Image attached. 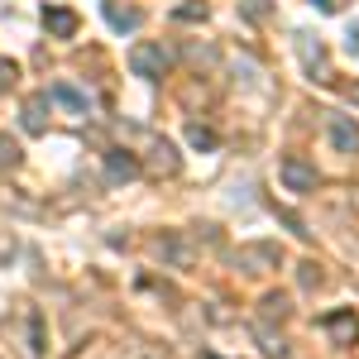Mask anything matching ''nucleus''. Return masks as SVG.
<instances>
[{
  "mask_svg": "<svg viewBox=\"0 0 359 359\" xmlns=\"http://www.w3.org/2000/svg\"><path fill=\"white\" fill-rule=\"evenodd\" d=\"M292 306H287V292H264L259 297V321H287Z\"/></svg>",
  "mask_w": 359,
  "mask_h": 359,
  "instance_id": "13",
  "label": "nucleus"
},
{
  "mask_svg": "<svg viewBox=\"0 0 359 359\" xmlns=\"http://www.w3.org/2000/svg\"><path fill=\"white\" fill-rule=\"evenodd\" d=\"M48 101H57V106H67L72 115H86V111H91V106H86V96L77 91V86H67V82H57L53 91H48Z\"/></svg>",
  "mask_w": 359,
  "mask_h": 359,
  "instance_id": "14",
  "label": "nucleus"
},
{
  "mask_svg": "<svg viewBox=\"0 0 359 359\" xmlns=\"http://www.w3.org/2000/svg\"><path fill=\"white\" fill-rule=\"evenodd\" d=\"M240 10H245L249 20H264V15H269V0H245Z\"/></svg>",
  "mask_w": 359,
  "mask_h": 359,
  "instance_id": "22",
  "label": "nucleus"
},
{
  "mask_svg": "<svg viewBox=\"0 0 359 359\" xmlns=\"http://www.w3.org/2000/svg\"><path fill=\"white\" fill-rule=\"evenodd\" d=\"M154 254L163 259V269H177V273H187V269L196 264V249L187 245L177 230H163V235L154 240Z\"/></svg>",
  "mask_w": 359,
  "mask_h": 359,
  "instance_id": "4",
  "label": "nucleus"
},
{
  "mask_svg": "<svg viewBox=\"0 0 359 359\" xmlns=\"http://www.w3.org/2000/svg\"><path fill=\"white\" fill-rule=\"evenodd\" d=\"M149 154H154V172H163V177H172L177 172V149L168 144V139H149Z\"/></svg>",
  "mask_w": 359,
  "mask_h": 359,
  "instance_id": "12",
  "label": "nucleus"
},
{
  "mask_svg": "<svg viewBox=\"0 0 359 359\" xmlns=\"http://www.w3.org/2000/svg\"><path fill=\"white\" fill-rule=\"evenodd\" d=\"M168 67H172V53H168L163 43H135L130 48V72L144 77V82H163Z\"/></svg>",
  "mask_w": 359,
  "mask_h": 359,
  "instance_id": "1",
  "label": "nucleus"
},
{
  "mask_svg": "<svg viewBox=\"0 0 359 359\" xmlns=\"http://www.w3.org/2000/svg\"><path fill=\"white\" fill-rule=\"evenodd\" d=\"M316 5H321V10H326V15H335V10H340V5H345V0H316Z\"/></svg>",
  "mask_w": 359,
  "mask_h": 359,
  "instance_id": "24",
  "label": "nucleus"
},
{
  "mask_svg": "<svg viewBox=\"0 0 359 359\" xmlns=\"http://www.w3.org/2000/svg\"><path fill=\"white\" fill-rule=\"evenodd\" d=\"M278 177H283L287 192H297V196H311L316 182H321V177H316V163H306L302 154H287V158L278 163Z\"/></svg>",
  "mask_w": 359,
  "mask_h": 359,
  "instance_id": "3",
  "label": "nucleus"
},
{
  "mask_svg": "<svg viewBox=\"0 0 359 359\" xmlns=\"http://www.w3.org/2000/svg\"><path fill=\"white\" fill-rule=\"evenodd\" d=\"M172 15H177V20H182V25H196V20H206V15H211V10H206V0H182V5H177V10H172Z\"/></svg>",
  "mask_w": 359,
  "mask_h": 359,
  "instance_id": "18",
  "label": "nucleus"
},
{
  "mask_svg": "<svg viewBox=\"0 0 359 359\" xmlns=\"http://www.w3.org/2000/svg\"><path fill=\"white\" fill-rule=\"evenodd\" d=\"M25 163V154H20V144L10 135H0V172H15V168Z\"/></svg>",
  "mask_w": 359,
  "mask_h": 359,
  "instance_id": "15",
  "label": "nucleus"
},
{
  "mask_svg": "<svg viewBox=\"0 0 359 359\" xmlns=\"http://www.w3.org/2000/svg\"><path fill=\"white\" fill-rule=\"evenodd\" d=\"M15 82H20V67H15L10 57H0V91H10Z\"/></svg>",
  "mask_w": 359,
  "mask_h": 359,
  "instance_id": "20",
  "label": "nucleus"
},
{
  "mask_svg": "<svg viewBox=\"0 0 359 359\" xmlns=\"http://www.w3.org/2000/svg\"><path fill=\"white\" fill-rule=\"evenodd\" d=\"M297 278H302V287H306V292H311V287H321V283H326V278H321V269H316V264H302V273H297Z\"/></svg>",
  "mask_w": 359,
  "mask_h": 359,
  "instance_id": "21",
  "label": "nucleus"
},
{
  "mask_svg": "<svg viewBox=\"0 0 359 359\" xmlns=\"http://www.w3.org/2000/svg\"><path fill=\"white\" fill-rule=\"evenodd\" d=\"M297 53H302V67L311 82H331V53H326V43L321 39H311V34H297Z\"/></svg>",
  "mask_w": 359,
  "mask_h": 359,
  "instance_id": "5",
  "label": "nucleus"
},
{
  "mask_svg": "<svg viewBox=\"0 0 359 359\" xmlns=\"http://www.w3.org/2000/svg\"><path fill=\"white\" fill-rule=\"evenodd\" d=\"M106 172H111V182H130V177H139V158L130 149H111L106 154Z\"/></svg>",
  "mask_w": 359,
  "mask_h": 359,
  "instance_id": "9",
  "label": "nucleus"
},
{
  "mask_svg": "<svg viewBox=\"0 0 359 359\" xmlns=\"http://www.w3.org/2000/svg\"><path fill=\"white\" fill-rule=\"evenodd\" d=\"M345 101H350V106H359V82H350V86H345Z\"/></svg>",
  "mask_w": 359,
  "mask_h": 359,
  "instance_id": "23",
  "label": "nucleus"
},
{
  "mask_svg": "<svg viewBox=\"0 0 359 359\" xmlns=\"http://www.w3.org/2000/svg\"><path fill=\"white\" fill-rule=\"evenodd\" d=\"M235 269H240V273H273V269H283V249L269 245V240L240 245L235 249Z\"/></svg>",
  "mask_w": 359,
  "mask_h": 359,
  "instance_id": "2",
  "label": "nucleus"
},
{
  "mask_svg": "<svg viewBox=\"0 0 359 359\" xmlns=\"http://www.w3.org/2000/svg\"><path fill=\"white\" fill-rule=\"evenodd\" d=\"M101 15H106V25L120 29V34H125V29H139V25H144V15H139L135 5H120V0H106V5H101Z\"/></svg>",
  "mask_w": 359,
  "mask_h": 359,
  "instance_id": "8",
  "label": "nucleus"
},
{
  "mask_svg": "<svg viewBox=\"0 0 359 359\" xmlns=\"http://www.w3.org/2000/svg\"><path fill=\"white\" fill-rule=\"evenodd\" d=\"M321 331L331 335L340 350H350V345L359 340V316L355 311H331V316H321Z\"/></svg>",
  "mask_w": 359,
  "mask_h": 359,
  "instance_id": "7",
  "label": "nucleus"
},
{
  "mask_svg": "<svg viewBox=\"0 0 359 359\" xmlns=\"http://www.w3.org/2000/svg\"><path fill=\"white\" fill-rule=\"evenodd\" d=\"M29 355L34 359L43 355V321H39V311H29Z\"/></svg>",
  "mask_w": 359,
  "mask_h": 359,
  "instance_id": "19",
  "label": "nucleus"
},
{
  "mask_svg": "<svg viewBox=\"0 0 359 359\" xmlns=\"http://www.w3.org/2000/svg\"><path fill=\"white\" fill-rule=\"evenodd\" d=\"M259 340H264V355H269V359H283V355H287V340H283V335H273L264 321H259Z\"/></svg>",
  "mask_w": 359,
  "mask_h": 359,
  "instance_id": "16",
  "label": "nucleus"
},
{
  "mask_svg": "<svg viewBox=\"0 0 359 359\" xmlns=\"http://www.w3.org/2000/svg\"><path fill=\"white\" fill-rule=\"evenodd\" d=\"M43 29H48L53 39H72V34H77V15L62 10V5H48V10H43Z\"/></svg>",
  "mask_w": 359,
  "mask_h": 359,
  "instance_id": "10",
  "label": "nucleus"
},
{
  "mask_svg": "<svg viewBox=\"0 0 359 359\" xmlns=\"http://www.w3.org/2000/svg\"><path fill=\"white\" fill-rule=\"evenodd\" d=\"M187 139H192V149H201V154H211V149L221 144V135H216V130H206V125H192Z\"/></svg>",
  "mask_w": 359,
  "mask_h": 359,
  "instance_id": "17",
  "label": "nucleus"
},
{
  "mask_svg": "<svg viewBox=\"0 0 359 359\" xmlns=\"http://www.w3.org/2000/svg\"><path fill=\"white\" fill-rule=\"evenodd\" d=\"M326 139L335 154H359V125L350 115H326Z\"/></svg>",
  "mask_w": 359,
  "mask_h": 359,
  "instance_id": "6",
  "label": "nucleus"
},
{
  "mask_svg": "<svg viewBox=\"0 0 359 359\" xmlns=\"http://www.w3.org/2000/svg\"><path fill=\"white\" fill-rule=\"evenodd\" d=\"M25 130L29 135H43L48 130V91H39V96L25 101Z\"/></svg>",
  "mask_w": 359,
  "mask_h": 359,
  "instance_id": "11",
  "label": "nucleus"
}]
</instances>
